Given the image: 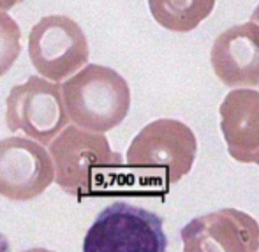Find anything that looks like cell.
Segmentation results:
<instances>
[{
	"label": "cell",
	"instance_id": "1",
	"mask_svg": "<svg viewBox=\"0 0 259 252\" xmlns=\"http://www.w3.org/2000/svg\"><path fill=\"white\" fill-rule=\"evenodd\" d=\"M55 166V182L64 192L76 198L108 192L115 184L123 160L113 152L103 133L69 125L50 143Z\"/></svg>",
	"mask_w": 259,
	"mask_h": 252
},
{
	"label": "cell",
	"instance_id": "2",
	"mask_svg": "<svg viewBox=\"0 0 259 252\" xmlns=\"http://www.w3.org/2000/svg\"><path fill=\"white\" fill-rule=\"evenodd\" d=\"M196 155L198 140L191 127L175 118H159L134 136L125 166L141 182L169 189L191 173Z\"/></svg>",
	"mask_w": 259,
	"mask_h": 252
},
{
	"label": "cell",
	"instance_id": "3",
	"mask_svg": "<svg viewBox=\"0 0 259 252\" xmlns=\"http://www.w3.org/2000/svg\"><path fill=\"white\" fill-rule=\"evenodd\" d=\"M69 120L85 131L108 133L125 120L131 89L115 69L87 64L62 85Z\"/></svg>",
	"mask_w": 259,
	"mask_h": 252
},
{
	"label": "cell",
	"instance_id": "4",
	"mask_svg": "<svg viewBox=\"0 0 259 252\" xmlns=\"http://www.w3.org/2000/svg\"><path fill=\"white\" fill-rule=\"evenodd\" d=\"M164 222L154 212L115 201L104 208L83 240V252H166Z\"/></svg>",
	"mask_w": 259,
	"mask_h": 252
},
{
	"label": "cell",
	"instance_id": "5",
	"mask_svg": "<svg viewBox=\"0 0 259 252\" xmlns=\"http://www.w3.org/2000/svg\"><path fill=\"white\" fill-rule=\"evenodd\" d=\"M6 123L11 133H23L37 143L50 145L69 123L62 85L30 76L13 87L6 99Z\"/></svg>",
	"mask_w": 259,
	"mask_h": 252
},
{
	"label": "cell",
	"instance_id": "6",
	"mask_svg": "<svg viewBox=\"0 0 259 252\" xmlns=\"http://www.w3.org/2000/svg\"><path fill=\"white\" fill-rule=\"evenodd\" d=\"M28 55L42 78L58 83L85 67L90 50L85 32L72 18L52 14L32 27Z\"/></svg>",
	"mask_w": 259,
	"mask_h": 252
},
{
	"label": "cell",
	"instance_id": "7",
	"mask_svg": "<svg viewBox=\"0 0 259 252\" xmlns=\"http://www.w3.org/2000/svg\"><path fill=\"white\" fill-rule=\"evenodd\" d=\"M55 182L50 152L37 141L11 136L0 140V196L30 201Z\"/></svg>",
	"mask_w": 259,
	"mask_h": 252
},
{
	"label": "cell",
	"instance_id": "8",
	"mask_svg": "<svg viewBox=\"0 0 259 252\" xmlns=\"http://www.w3.org/2000/svg\"><path fill=\"white\" fill-rule=\"evenodd\" d=\"M180 236L184 252H259L257 221L236 208L192 219Z\"/></svg>",
	"mask_w": 259,
	"mask_h": 252
},
{
	"label": "cell",
	"instance_id": "9",
	"mask_svg": "<svg viewBox=\"0 0 259 252\" xmlns=\"http://www.w3.org/2000/svg\"><path fill=\"white\" fill-rule=\"evenodd\" d=\"M210 62L215 76L229 89L259 85V25L247 21L219 34Z\"/></svg>",
	"mask_w": 259,
	"mask_h": 252
},
{
	"label": "cell",
	"instance_id": "10",
	"mask_svg": "<svg viewBox=\"0 0 259 252\" xmlns=\"http://www.w3.org/2000/svg\"><path fill=\"white\" fill-rule=\"evenodd\" d=\"M221 131L228 153L243 164L259 166V92L235 89L224 97L221 108Z\"/></svg>",
	"mask_w": 259,
	"mask_h": 252
},
{
	"label": "cell",
	"instance_id": "11",
	"mask_svg": "<svg viewBox=\"0 0 259 252\" xmlns=\"http://www.w3.org/2000/svg\"><path fill=\"white\" fill-rule=\"evenodd\" d=\"M217 0H148L152 16L162 28L185 34L211 14Z\"/></svg>",
	"mask_w": 259,
	"mask_h": 252
},
{
	"label": "cell",
	"instance_id": "12",
	"mask_svg": "<svg viewBox=\"0 0 259 252\" xmlns=\"http://www.w3.org/2000/svg\"><path fill=\"white\" fill-rule=\"evenodd\" d=\"M21 53V30L16 20L0 11V78L9 71Z\"/></svg>",
	"mask_w": 259,
	"mask_h": 252
},
{
	"label": "cell",
	"instance_id": "13",
	"mask_svg": "<svg viewBox=\"0 0 259 252\" xmlns=\"http://www.w3.org/2000/svg\"><path fill=\"white\" fill-rule=\"evenodd\" d=\"M23 2V0H0V11H9V9H13V7H16V6H20V4Z\"/></svg>",
	"mask_w": 259,
	"mask_h": 252
},
{
	"label": "cell",
	"instance_id": "14",
	"mask_svg": "<svg viewBox=\"0 0 259 252\" xmlns=\"http://www.w3.org/2000/svg\"><path fill=\"white\" fill-rule=\"evenodd\" d=\"M21 252H55V250H50V249H42V247H32V249L21 250Z\"/></svg>",
	"mask_w": 259,
	"mask_h": 252
},
{
	"label": "cell",
	"instance_id": "15",
	"mask_svg": "<svg viewBox=\"0 0 259 252\" xmlns=\"http://www.w3.org/2000/svg\"><path fill=\"white\" fill-rule=\"evenodd\" d=\"M252 21H256V23L259 25V6L254 9V13H252Z\"/></svg>",
	"mask_w": 259,
	"mask_h": 252
}]
</instances>
